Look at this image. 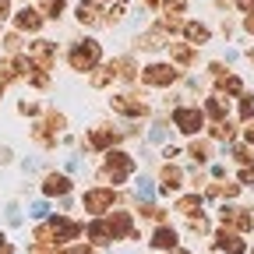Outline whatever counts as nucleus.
<instances>
[{
	"mask_svg": "<svg viewBox=\"0 0 254 254\" xmlns=\"http://www.w3.org/2000/svg\"><path fill=\"white\" fill-rule=\"evenodd\" d=\"M110 230H113V240L131 237V212H113L110 215Z\"/></svg>",
	"mask_w": 254,
	"mask_h": 254,
	"instance_id": "obj_20",
	"label": "nucleus"
},
{
	"mask_svg": "<svg viewBox=\"0 0 254 254\" xmlns=\"http://www.w3.org/2000/svg\"><path fill=\"white\" fill-rule=\"evenodd\" d=\"M113 78H117L113 64H106V67H95V74H92V88H106V85H110Z\"/></svg>",
	"mask_w": 254,
	"mask_h": 254,
	"instance_id": "obj_29",
	"label": "nucleus"
},
{
	"mask_svg": "<svg viewBox=\"0 0 254 254\" xmlns=\"http://www.w3.org/2000/svg\"><path fill=\"white\" fill-rule=\"evenodd\" d=\"M177 254H187V251H177Z\"/></svg>",
	"mask_w": 254,
	"mask_h": 254,
	"instance_id": "obj_52",
	"label": "nucleus"
},
{
	"mask_svg": "<svg viewBox=\"0 0 254 254\" xmlns=\"http://www.w3.org/2000/svg\"><path fill=\"white\" fill-rule=\"evenodd\" d=\"M237 99H240V117L251 120V117H254V95H251V92H240Z\"/></svg>",
	"mask_w": 254,
	"mask_h": 254,
	"instance_id": "obj_35",
	"label": "nucleus"
},
{
	"mask_svg": "<svg viewBox=\"0 0 254 254\" xmlns=\"http://www.w3.org/2000/svg\"><path fill=\"white\" fill-rule=\"evenodd\" d=\"M251 254H254V251H251Z\"/></svg>",
	"mask_w": 254,
	"mask_h": 254,
	"instance_id": "obj_54",
	"label": "nucleus"
},
{
	"mask_svg": "<svg viewBox=\"0 0 254 254\" xmlns=\"http://www.w3.org/2000/svg\"><path fill=\"white\" fill-rule=\"evenodd\" d=\"M233 134H237V131H233V124H230V120H215V124H212V138H219V141H230Z\"/></svg>",
	"mask_w": 254,
	"mask_h": 254,
	"instance_id": "obj_33",
	"label": "nucleus"
},
{
	"mask_svg": "<svg viewBox=\"0 0 254 254\" xmlns=\"http://www.w3.org/2000/svg\"><path fill=\"white\" fill-rule=\"evenodd\" d=\"M173 127L180 134H198L205 127V110H194V106H177L173 110Z\"/></svg>",
	"mask_w": 254,
	"mask_h": 254,
	"instance_id": "obj_5",
	"label": "nucleus"
},
{
	"mask_svg": "<svg viewBox=\"0 0 254 254\" xmlns=\"http://www.w3.org/2000/svg\"><path fill=\"white\" fill-rule=\"evenodd\" d=\"M187 155L194 159V163H208V159H212V145H208V141H190Z\"/></svg>",
	"mask_w": 254,
	"mask_h": 254,
	"instance_id": "obj_28",
	"label": "nucleus"
},
{
	"mask_svg": "<svg viewBox=\"0 0 254 254\" xmlns=\"http://www.w3.org/2000/svg\"><path fill=\"white\" fill-rule=\"evenodd\" d=\"M219 222H222V226H230V230H237V233H251L254 230V212L240 208V205H222Z\"/></svg>",
	"mask_w": 254,
	"mask_h": 254,
	"instance_id": "obj_3",
	"label": "nucleus"
},
{
	"mask_svg": "<svg viewBox=\"0 0 254 254\" xmlns=\"http://www.w3.org/2000/svg\"><path fill=\"white\" fill-rule=\"evenodd\" d=\"M124 18H127V4H124V0H117V4L106 11V18H103V21H106V25H120Z\"/></svg>",
	"mask_w": 254,
	"mask_h": 254,
	"instance_id": "obj_34",
	"label": "nucleus"
},
{
	"mask_svg": "<svg viewBox=\"0 0 254 254\" xmlns=\"http://www.w3.org/2000/svg\"><path fill=\"white\" fill-rule=\"evenodd\" d=\"M0 92H4V85H0Z\"/></svg>",
	"mask_w": 254,
	"mask_h": 254,
	"instance_id": "obj_53",
	"label": "nucleus"
},
{
	"mask_svg": "<svg viewBox=\"0 0 254 254\" xmlns=\"http://www.w3.org/2000/svg\"><path fill=\"white\" fill-rule=\"evenodd\" d=\"M113 187H95V190H85V198H81V205H85V212H106L110 205H113Z\"/></svg>",
	"mask_w": 254,
	"mask_h": 254,
	"instance_id": "obj_8",
	"label": "nucleus"
},
{
	"mask_svg": "<svg viewBox=\"0 0 254 254\" xmlns=\"http://www.w3.org/2000/svg\"><path fill=\"white\" fill-rule=\"evenodd\" d=\"M113 71H117V78H120V81H134V78H138V67H134V60H131V57L113 60Z\"/></svg>",
	"mask_w": 254,
	"mask_h": 254,
	"instance_id": "obj_25",
	"label": "nucleus"
},
{
	"mask_svg": "<svg viewBox=\"0 0 254 254\" xmlns=\"http://www.w3.org/2000/svg\"><path fill=\"white\" fill-rule=\"evenodd\" d=\"M240 194V184H212L208 187V198H237Z\"/></svg>",
	"mask_w": 254,
	"mask_h": 254,
	"instance_id": "obj_30",
	"label": "nucleus"
},
{
	"mask_svg": "<svg viewBox=\"0 0 254 254\" xmlns=\"http://www.w3.org/2000/svg\"><path fill=\"white\" fill-rule=\"evenodd\" d=\"M155 25L163 28V32H170V36H173V32H180V28H184V18H180V14H166V11H163Z\"/></svg>",
	"mask_w": 254,
	"mask_h": 254,
	"instance_id": "obj_31",
	"label": "nucleus"
},
{
	"mask_svg": "<svg viewBox=\"0 0 254 254\" xmlns=\"http://www.w3.org/2000/svg\"><path fill=\"white\" fill-rule=\"evenodd\" d=\"M244 32H247V36H254V11L244 14Z\"/></svg>",
	"mask_w": 254,
	"mask_h": 254,
	"instance_id": "obj_45",
	"label": "nucleus"
},
{
	"mask_svg": "<svg viewBox=\"0 0 254 254\" xmlns=\"http://www.w3.org/2000/svg\"><path fill=\"white\" fill-rule=\"evenodd\" d=\"M14 28H18V32H39V28H43V11H36V7L14 11Z\"/></svg>",
	"mask_w": 254,
	"mask_h": 254,
	"instance_id": "obj_13",
	"label": "nucleus"
},
{
	"mask_svg": "<svg viewBox=\"0 0 254 254\" xmlns=\"http://www.w3.org/2000/svg\"><path fill=\"white\" fill-rule=\"evenodd\" d=\"M177 212H180V215H187V219H190V215H201V198H198V194L180 198V201H177Z\"/></svg>",
	"mask_w": 254,
	"mask_h": 254,
	"instance_id": "obj_26",
	"label": "nucleus"
},
{
	"mask_svg": "<svg viewBox=\"0 0 254 254\" xmlns=\"http://www.w3.org/2000/svg\"><path fill=\"white\" fill-rule=\"evenodd\" d=\"M117 145V131H110V127H95V131L88 134V148L103 152V148H113Z\"/></svg>",
	"mask_w": 254,
	"mask_h": 254,
	"instance_id": "obj_17",
	"label": "nucleus"
},
{
	"mask_svg": "<svg viewBox=\"0 0 254 254\" xmlns=\"http://www.w3.org/2000/svg\"><path fill=\"white\" fill-rule=\"evenodd\" d=\"M233 155L240 159V163H251V159H254V155H251V148H244V145H240V148H233Z\"/></svg>",
	"mask_w": 254,
	"mask_h": 254,
	"instance_id": "obj_43",
	"label": "nucleus"
},
{
	"mask_svg": "<svg viewBox=\"0 0 254 254\" xmlns=\"http://www.w3.org/2000/svg\"><path fill=\"white\" fill-rule=\"evenodd\" d=\"M152 247H159V251H177V230H173V226H159V230L152 233Z\"/></svg>",
	"mask_w": 254,
	"mask_h": 254,
	"instance_id": "obj_19",
	"label": "nucleus"
},
{
	"mask_svg": "<svg viewBox=\"0 0 254 254\" xmlns=\"http://www.w3.org/2000/svg\"><path fill=\"white\" fill-rule=\"evenodd\" d=\"M14 78H21L18 57H14V60H0V85H7V81H14Z\"/></svg>",
	"mask_w": 254,
	"mask_h": 254,
	"instance_id": "obj_27",
	"label": "nucleus"
},
{
	"mask_svg": "<svg viewBox=\"0 0 254 254\" xmlns=\"http://www.w3.org/2000/svg\"><path fill=\"white\" fill-rule=\"evenodd\" d=\"M99 60H103V46L95 43V39H81V43H74L71 46V53H67V64H71V71H95L99 67Z\"/></svg>",
	"mask_w": 254,
	"mask_h": 254,
	"instance_id": "obj_1",
	"label": "nucleus"
},
{
	"mask_svg": "<svg viewBox=\"0 0 254 254\" xmlns=\"http://www.w3.org/2000/svg\"><path fill=\"white\" fill-rule=\"evenodd\" d=\"M0 43H4L7 53H21V36H18V32H7V36L0 39Z\"/></svg>",
	"mask_w": 254,
	"mask_h": 254,
	"instance_id": "obj_36",
	"label": "nucleus"
},
{
	"mask_svg": "<svg viewBox=\"0 0 254 254\" xmlns=\"http://www.w3.org/2000/svg\"><path fill=\"white\" fill-rule=\"evenodd\" d=\"M215 88H219V95H240V92H244V81H240L237 74L226 71V74L215 78Z\"/></svg>",
	"mask_w": 254,
	"mask_h": 254,
	"instance_id": "obj_21",
	"label": "nucleus"
},
{
	"mask_svg": "<svg viewBox=\"0 0 254 254\" xmlns=\"http://www.w3.org/2000/svg\"><path fill=\"white\" fill-rule=\"evenodd\" d=\"M113 110H117V113H124V117H145V113H148L145 99H141V95H134V92L113 95Z\"/></svg>",
	"mask_w": 254,
	"mask_h": 254,
	"instance_id": "obj_10",
	"label": "nucleus"
},
{
	"mask_svg": "<svg viewBox=\"0 0 254 254\" xmlns=\"http://www.w3.org/2000/svg\"><path fill=\"white\" fill-rule=\"evenodd\" d=\"M180 184H184V173L177 166H163V173H159V190H163V194H177Z\"/></svg>",
	"mask_w": 254,
	"mask_h": 254,
	"instance_id": "obj_16",
	"label": "nucleus"
},
{
	"mask_svg": "<svg viewBox=\"0 0 254 254\" xmlns=\"http://www.w3.org/2000/svg\"><path fill=\"white\" fill-rule=\"evenodd\" d=\"M237 7H240V14H251L254 11V0H237Z\"/></svg>",
	"mask_w": 254,
	"mask_h": 254,
	"instance_id": "obj_46",
	"label": "nucleus"
},
{
	"mask_svg": "<svg viewBox=\"0 0 254 254\" xmlns=\"http://www.w3.org/2000/svg\"><path fill=\"white\" fill-rule=\"evenodd\" d=\"M145 7H159V0H145Z\"/></svg>",
	"mask_w": 254,
	"mask_h": 254,
	"instance_id": "obj_50",
	"label": "nucleus"
},
{
	"mask_svg": "<svg viewBox=\"0 0 254 254\" xmlns=\"http://www.w3.org/2000/svg\"><path fill=\"white\" fill-rule=\"evenodd\" d=\"M240 184H251V187H254V163H244V170H240Z\"/></svg>",
	"mask_w": 254,
	"mask_h": 254,
	"instance_id": "obj_40",
	"label": "nucleus"
},
{
	"mask_svg": "<svg viewBox=\"0 0 254 254\" xmlns=\"http://www.w3.org/2000/svg\"><path fill=\"white\" fill-rule=\"evenodd\" d=\"M190 230H194V233H208V219L205 215H190Z\"/></svg>",
	"mask_w": 254,
	"mask_h": 254,
	"instance_id": "obj_38",
	"label": "nucleus"
},
{
	"mask_svg": "<svg viewBox=\"0 0 254 254\" xmlns=\"http://www.w3.org/2000/svg\"><path fill=\"white\" fill-rule=\"evenodd\" d=\"M64 11H67V0H43V18H60Z\"/></svg>",
	"mask_w": 254,
	"mask_h": 254,
	"instance_id": "obj_32",
	"label": "nucleus"
},
{
	"mask_svg": "<svg viewBox=\"0 0 254 254\" xmlns=\"http://www.w3.org/2000/svg\"><path fill=\"white\" fill-rule=\"evenodd\" d=\"M32 85H36V88H46V85H50V74H46V71H36V74H32Z\"/></svg>",
	"mask_w": 254,
	"mask_h": 254,
	"instance_id": "obj_41",
	"label": "nucleus"
},
{
	"mask_svg": "<svg viewBox=\"0 0 254 254\" xmlns=\"http://www.w3.org/2000/svg\"><path fill=\"white\" fill-rule=\"evenodd\" d=\"M215 4H219V7H226V4H230V0H215Z\"/></svg>",
	"mask_w": 254,
	"mask_h": 254,
	"instance_id": "obj_51",
	"label": "nucleus"
},
{
	"mask_svg": "<svg viewBox=\"0 0 254 254\" xmlns=\"http://www.w3.org/2000/svg\"><path fill=\"white\" fill-rule=\"evenodd\" d=\"M43 190H46L50 198H64V194L71 190V180H67V177H57V173H53V177H46Z\"/></svg>",
	"mask_w": 254,
	"mask_h": 254,
	"instance_id": "obj_23",
	"label": "nucleus"
},
{
	"mask_svg": "<svg viewBox=\"0 0 254 254\" xmlns=\"http://www.w3.org/2000/svg\"><path fill=\"white\" fill-rule=\"evenodd\" d=\"M64 124H67V120H64L60 113H50V117H46V120L36 127V138H39L43 145H53V138L60 134V127H64Z\"/></svg>",
	"mask_w": 254,
	"mask_h": 254,
	"instance_id": "obj_14",
	"label": "nucleus"
},
{
	"mask_svg": "<svg viewBox=\"0 0 254 254\" xmlns=\"http://www.w3.org/2000/svg\"><path fill=\"white\" fill-rule=\"evenodd\" d=\"M244 138H247V145H254V117L244 120Z\"/></svg>",
	"mask_w": 254,
	"mask_h": 254,
	"instance_id": "obj_42",
	"label": "nucleus"
},
{
	"mask_svg": "<svg viewBox=\"0 0 254 254\" xmlns=\"http://www.w3.org/2000/svg\"><path fill=\"white\" fill-rule=\"evenodd\" d=\"M0 254H11V240H7L4 233H0Z\"/></svg>",
	"mask_w": 254,
	"mask_h": 254,
	"instance_id": "obj_49",
	"label": "nucleus"
},
{
	"mask_svg": "<svg viewBox=\"0 0 254 254\" xmlns=\"http://www.w3.org/2000/svg\"><path fill=\"white\" fill-rule=\"evenodd\" d=\"M226 113H230V106H226V99L215 92V95H208V103H205V117H212V120H226Z\"/></svg>",
	"mask_w": 254,
	"mask_h": 254,
	"instance_id": "obj_24",
	"label": "nucleus"
},
{
	"mask_svg": "<svg viewBox=\"0 0 254 254\" xmlns=\"http://www.w3.org/2000/svg\"><path fill=\"white\" fill-rule=\"evenodd\" d=\"M85 237H88V240H95V244H110V240H113V230H110V219H95V222H88V230H85Z\"/></svg>",
	"mask_w": 254,
	"mask_h": 254,
	"instance_id": "obj_18",
	"label": "nucleus"
},
{
	"mask_svg": "<svg viewBox=\"0 0 254 254\" xmlns=\"http://www.w3.org/2000/svg\"><path fill=\"white\" fill-rule=\"evenodd\" d=\"M14 11H11V0H0V21H7Z\"/></svg>",
	"mask_w": 254,
	"mask_h": 254,
	"instance_id": "obj_44",
	"label": "nucleus"
},
{
	"mask_svg": "<svg viewBox=\"0 0 254 254\" xmlns=\"http://www.w3.org/2000/svg\"><path fill=\"white\" fill-rule=\"evenodd\" d=\"M103 173H106V180H113V184H124L127 177L134 173V159L127 155V152H113V148H110V155H106V166H103Z\"/></svg>",
	"mask_w": 254,
	"mask_h": 254,
	"instance_id": "obj_4",
	"label": "nucleus"
},
{
	"mask_svg": "<svg viewBox=\"0 0 254 254\" xmlns=\"http://www.w3.org/2000/svg\"><path fill=\"white\" fill-rule=\"evenodd\" d=\"M138 46H141V50H163V46H170V32H163L159 25H152L148 32H141V36H138Z\"/></svg>",
	"mask_w": 254,
	"mask_h": 254,
	"instance_id": "obj_15",
	"label": "nucleus"
},
{
	"mask_svg": "<svg viewBox=\"0 0 254 254\" xmlns=\"http://www.w3.org/2000/svg\"><path fill=\"white\" fill-rule=\"evenodd\" d=\"M212 247H215L219 254H244V251H247L244 233H237V230H230V226H222V230L212 237Z\"/></svg>",
	"mask_w": 254,
	"mask_h": 254,
	"instance_id": "obj_7",
	"label": "nucleus"
},
{
	"mask_svg": "<svg viewBox=\"0 0 254 254\" xmlns=\"http://www.w3.org/2000/svg\"><path fill=\"white\" fill-rule=\"evenodd\" d=\"M28 60L36 64V71H53V64H57V43H50V39L28 43Z\"/></svg>",
	"mask_w": 254,
	"mask_h": 254,
	"instance_id": "obj_6",
	"label": "nucleus"
},
{
	"mask_svg": "<svg viewBox=\"0 0 254 254\" xmlns=\"http://www.w3.org/2000/svg\"><path fill=\"white\" fill-rule=\"evenodd\" d=\"M177 78H180V71L173 67V64H166V60H155V64H148V67L141 71V81L155 85V88H170Z\"/></svg>",
	"mask_w": 254,
	"mask_h": 254,
	"instance_id": "obj_2",
	"label": "nucleus"
},
{
	"mask_svg": "<svg viewBox=\"0 0 254 254\" xmlns=\"http://www.w3.org/2000/svg\"><path fill=\"white\" fill-rule=\"evenodd\" d=\"M180 32H184V39L194 46V50H198V46H205V43L212 39V28H208L205 21H184V28H180Z\"/></svg>",
	"mask_w": 254,
	"mask_h": 254,
	"instance_id": "obj_12",
	"label": "nucleus"
},
{
	"mask_svg": "<svg viewBox=\"0 0 254 254\" xmlns=\"http://www.w3.org/2000/svg\"><path fill=\"white\" fill-rule=\"evenodd\" d=\"M74 18H78V25H85V28L103 25V11H99V4H95V0H81V4L74 7Z\"/></svg>",
	"mask_w": 254,
	"mask_h": 254,
	"instance_id": "obj_11",
	"label": "nucleus"
},
{
	"mask_svg": "<svg viewBox=\"0 0 254 254\" xmlns=\"http://www.w3.org/2000/svg\"><path fill=\"white\" fill-rule=\"evenodd\" d=\"M170 57L180 64V67H190V64H194V46L190 43H170Z\"/></svg>",
	"mask_w": 254,
	"mask_h": 254,
	"instance_id": "obj_22",
	"label": "nucleus"
},
{
	"mask_svg": "<svg viewBox=\"0 0 254 254\" xmlns=\"http://www.w3.org/2000/svg\"><path fill=\"white\" fill-rule=\"evenodd\" d=\"M187 4H190V0H163V11L166 14H184Z\"/></svg>",
	"mask_w": 254,
	"mask_h": 254,
	"instance_id": "obj_37",
	"label": "nucleus"
},
{
	"mask_svg": "<svg viewBox=\"0 0 254 254\" xmlns=\"http://www.w3.org/2000/svg\"><path fill=\"white\" fill-rule=\"evenodd\" d=\"M141 215H145V219H155V222H163V208H155V205H141Z\"/></svg>",
	"mask_w": 254,
	"mask_h": 254,
	"instance_id": "obj_39",
	"label": "nucleus"
},
{
	"mask_svg": "<svg viewBox=\"0 0 254 254\" xmlns=\"http://www.w3.org/2000/svg\"><path fill=\"white\" fill-rule=\"evenodd\" d=\"M28 254H57V251H50V247H46V244H36V247H32V251H28Z\"/></svg>",
	"mask_w": 254,
	"mask_h": 254,
	"instance_id": "obj_47",
	"label": "nucleus"
},
{
	"mask_svg": "<svg viewBox=\"0 0 254 254\" xmlns=\"http://www.w3.org/2000/svg\"><path fill=\"white\" fill-rule=\"evenodd\" d=\"M60 254H92V251H88V247H64Z\"/></svg>",
	"mask_w": 254,
	"mask_h": 254,
	"instance_id": "obj_48",
	"label": "nucleus"
},
{
	"mask_svg": "<svg viewBox=\"0 0 254 254\" xmlns=\"http://www.w3.org/2000/svg\"><path fill=\"white\" fill-rule=\"evenodd\" d=\"M50 226V233H53V240H78L81 233H85V226L81 222H74V219H64V215H57V219H50L46 222Z\"/></svg>",
	"mask_w": 254,
	"mask_h": 254,
	"instance_id": "obj_9",
	"label": "nucleus"
}]
</instances>
